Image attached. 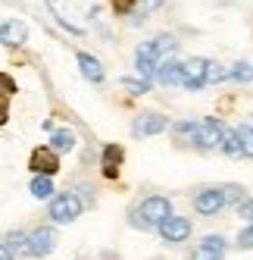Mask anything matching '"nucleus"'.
Returning a JSON list of instances; mask_svg holds the SVG:
<instances>
[{
    "instance_id": "obj_1",
    "label": "nucleus",
    "mask_w": 253,
    "mask_h": 260,
    "mask_svg": "<svg viewBox=\"0 0 253 260\" xmlns=\"http://www.w3.org/2000/svg\"><path fill=\"white\" fill-rule=\"evenodd\" d=\"M175 50H178V41L169 38V35H162V38H153V41H144V44L135 50V69H138V76L150 82V79H153V72H156V66L169 63Z\"/></svg>"
},
{
    "instance_id": "obj_26",
    "label": "nucleus",
    "mask_w": 253,
    "mask_h": 260,
    "mask_svg": "<svg viewBox=\"0 0 253 260\" xmlns=\"http://www.w3.org/2000/svg\"><path fill=\"white\" fill-rule=\"evenodd\" d=\"M222 79H225V69H219V63L209 60V63H206V85H209V82H222Z\"/></svg>"
},
{
    "instance_id": "obj_28",
    "label": "nucleus",
    "mask_w": 253,
    "mask_h": 260,
    "mask_svg": "<svg viewBox=\"0 0 253 260\" xmlns=\"http://www.w3.org/2000/svg\"><path fill=\"white\" fill-rule=\"evenodd\" d=\"M138 7H141V13H153L156 7H162V0H138Z\"/></svg>"
},
{
    "instance_id": "obj_18",
    "label": "nucleus",
    "mask_w": 253,
    "mask_h": 260,
    "mask_svg": "<svg viewBox=\"0 0 253 260\" xmlns=\"http://www.w3.org/2000/svg\"><path fill=\"white\" fill-rule=\"evenodd\" d=\"M31 194L38 198V201H50L53 198V182L47 176H34L31 179Z\"/></svg>"
},
{
    "instance_id": "obj_9",
    "label": "nucleus",
    "mask_w": 253,
    "mask_h": 260,
    "mask_svg": "<svg viewBox=\"0 0 253 260\" xmlns=\"http://www.w3.org/2000/svg\"><path fill=\"white\" fill-rule=\"evenodd\" d=\"M169 128V116H159V113H141L135 122H132V135L135 138H150V135H159Z\"/></svg>"
},
{
    "instance_id": "obj_23",
    "label": "nucleus",
    "mask_w": 253,
    "mask_h": 260,
    "mask_svg": "<svg viewBox=\"0 0 253 260\" xmlns=\"http://www.w3.org/2000/svg\"><path fill=\"white\" fill-rule=\"evenodd\" d=\"M16 91H19L16 79H13V76H7V72H0V98H13Z\"/></svg>"
},
{
    "instance_id": "obj_17",
    "label": "nucleus",
    "mask_w": 253,
    "mask_h": 260,
    "mask_svg": "<svg viewBox=\"0 0 253 260\" xmlns=\"http://www.w3.org/2000/svg\"><path fill=\"white\" fill-rule=\"evenodd\" d=\"M122 147L119 144H106L103 147V176L106 179H116L119 176V163H122Z\"/></svg>"
},
{
    "instance_id": "obj_13",
    "label": "nucleus",
    "mask_w": 253,
    "mask_h": 260,
    "mask_svg": "<svg viewBox=\"0 0 253 260\" xmlns=\"http://www.w3.org/2000/svg\"><path fill=\"white\" fill-rule=\"evenodd\" d=\"M75 144H78V138H75V132L72 128H57V132H50V151L53 154H69V151H75Z\"/></svg>"
},
{
    "instance_id": "obj_19",
    "label": "nucleus",
    "mask_w": 253,
    "mask_h": 260,
    "mask_svg": "<svg viewBox=\"0 0 253 260\" xmlns=\"http://www.w3.org/2000/svg\"><path fill=\"white\" fill-rule=\"evenodd\" d=\"M219 151H225L228 157H241V141H238V132H234V128H225V132H222Z\"/></svg>"
},
{
    "instance_id": "obj_22",
    "label": "nucleus",
    "mask_w": 253,
    "mask_h": 260,
    "mask_svg": "<svg viewBox=\"0 0 253 260\" xmlns=\"http://www.w3.org/2000/svg\"><path fill=\"white\" fill-rule=\"evenodd\" d=\"M228 76H231L234 82H250V79H253V66L241 60V63H234V66L228 69Z\"/></svg>"
},
{
    "instance_id": "obj_11",
    "label": "nucleus",
    "mask_w": 253,
    "mask_h": 260,
    "mask_svg": "<svg viewBox=\"0 0 253 260\" xmlns=\"http://www.w3.org/2000/svg\"><path fill=\"white\" fill-rule=\"evenodd\" d=\"M191 260H225V238L222 235H206L194 245Z\"/></svg>"
},
{
    "instance_id": "obj_7",
    "label": "nucleus",
    "mask_w": 253,
    "mask_h": 260,
    "mask_svg": "<svg viewBox=\"0 0 253 260\" xmlns=\"http://www.w3.org/2000/svg\"><path fill=\"white\" fill-rule=\"evenodd\" d=\"M206 63L209 60H203V57H191L188 63H182V88H188V91H200L203 85H206Z\"/></svg>"
},
{
    "instance_id": "obj_24",
    "label": "nucleus",
    "mask_w": 253,
    "mask_h": 260,
    "mask_svg": "<svg viewBox=\"0 0 253 260\" xmlns=\"http://www.w3.org/2000/svg\"><path fill=\"white\" fill-rule=\"evenodd\" d=\"M238 216H241V219H247V226H253V198L238 201Z\"/></svg>"
},
{
    "instance_id": "obj_12",
    "label": "nucleus",
    "mask_w": 253,
    "mask_h": 260,
    "mask_svg": "<svg viewBox=\"0 0 253 260\" xmlns=\"http://www.w3.org/2000/svg\"><path fill=\"white\" fill-rule=\"evenodd\" d=\"M28 41V25L19 19H0V44L7 47H22Z\"/></svg>"
},
{
    "instance_id": "obj_29",
    "label": "nucleus",
    "mask_w": 253,
    "mask_h": 260,
    "mask_svg": "<svg viewBox=\"0 0 253 260\" xmlns=\"http://www.w3.org/2000/svg\"><path fill=\"white\" fill-rule=\"evenodd\" d=\"M0 260H13V254H10V251H7L4 245H0Z\"/></svg>"
},
{
    "instance_id": "obj_14",
    "label": "nucleus",
    "mask_w": 253,
    "mask_h": 260,
    "mask_svg": "<svg viewBox=\"0 0 253 260\" xmlns=\"http://www.w3.org/2000/svg\"><path fill=\"white\" fill-rule=\"evenodd\" d=\"M78 69H81V76L88 79V82H94V85H100L103 82V76H106V72H103V66H100V60L97 57H91V53H78Z\"/></svg>"
},
{
    "instance_id": "obj_27",
    "label": "nucleus",
    "mask_w": 253,
    "mask_h": 260,
    "mask_svg": "<svg viewBox=\"0 0 253 260\" xmlns=\"http://www.w3.org/2000/svg\"><path fill=\"white\" fill-rule=\"evenodd\" d=\"M10 119V98H0V125H7Z\"/></svg>"
},
{
    "instance_id": "obj_3",
    "label": "nucleus",
    "mask_w": 253,
    "mask_h": 260,
    "mask_svg": "<svg viewBox=\"0 0 253 260\" xmlns=\"http://www.w3.org/2000/svg\"><path fill=\"white\" fill-rule=\"evenodd\" d=\"M85 210V204L75 191H63L57 198H50V207H47V216L53 222H60V226H66V222H75Z\"/></svg>"
},
{
    "instance_id": "obj_6",
    "label": "nucleus",
    "mask_w": 253,
    "mask_h": 260,
    "mask_svg": "<svg viewBox=\"0 0 253 260\" xmlns=\"http://www.w3.org/2000/svg\"><path fill=\"white\" fill-rule=\"evenodd\" d=\"M57 229L53 226H38L28 232V257H47L53 248H57Z\"/></svg>"
},
{
    "instance_id": "obj_5",
    "label": "nucleus",
    "mask_w": 253,
    "mask_h": 260,
    "mask_svg": "<svg viewBox=\"0 0 253 260\" xmlns=\"http://www.w3.org/2000/svg\"><path fill=\"white\" fill-rule=\"evenodd\" d=\"M156 232H159V238L166 241V245H182V241H188L191 238V219L188 216H166L156 226Z\"/></svg>"
},
{
    "instance_id": "obj_2",
    "label": "nucleus",
    "mask_w": 253,
    "mask_h": 260,
    "mask_svg": "<svg viewBox=\"0 0 253 260\" xmlns=\"http://www.w3.org/2000/svg\"><path fill=\"white\" fill-rule=\"evenodd\" d=\"M132 216H135L132 219L135 226H141V229H156L166 216H172V201L166 194H150V198L141 201V207Z\"/></svg>"
},
{
    "instance_id": "obj_20",
    "label": "nucleus",
    "mask_w": 253,
    "mask_h": 260,
    "mask_svg": "<svg viewBox=\"0 0 253 260\" xmlns=\"http://www.w3.org/2000/svg\"><path fill=\"white\" fill-rule=\"evenodd\" d=\"M234 132H238V141H241V157H253V125H241Z\"/></svg>"
},
{
    "instance_id": "obj_21",
    "label": "nucleus",
    "mask_w": 253,
    "mask_h": 260,
    "mask_svg": "<svg viewBox=\"0 0 253 260\" xmlns=\"http://www.w3.org/2000/svg\"><path fill=\"white\" fill-rule=\"evenodd\" d=\"M122 88L129 91V94L141 98V94H147V91H150V82L147 79H122Z\"/></svg>"
},
{
    "instance_id": "obj_8",
    "label": "nucleus",
    "mask_w": 253,
    "mask_h": 260,
    "mask_svg": "<svg viewBox=\"0 0 253 260\" xmlns=\"http://www.w3.org/2000/svg\"><path fill=\"white\" fill-rule=\"evenodd\" d=\"M28 170L34 173V176H57V170H60V154H53L50 147H34L31 151V157H28Z\"/></svg>"
},
{
    "instance_id": "obj_4",
    "label": "nucleus",
    "mask_w": 253,
    "mask_h": 260,
    "mask_svg": "<svg viewBox=\"0 0 253 260\" xmlns=\"http://www.w3.org/2000/svg\"><path fill=\"white\" fill-rule=\"evenodd\" d=\"M222 132H225V125H222L219 119L203 116V119H197V122H194L191 141H194L197 147H203V151H213V147H219V144H222Z\"/></svg>"
},
{
    "instance_id": "obj_15",
    "label": "nucleus",
    "mask_w": 253,
    "mask_h": 260,
    "mask_svg": "<svg viewBox=\"0 0 253 260\" xmlns=\"http://www.w3.org/2000/svg\"><path fill=\"white\" fill-rule=\"evenodd\" d=\"M0 245L13 254V260H16V257H25V254H28V232L13 229V232H7V238L0 241Z\"/></svg>"
},
{
    "instance_id": "obj_16",
    "label": "nucleus",
    "mask_w": 253,
    "mask_h": 260,
    "mask_svg": "<svg viewBox=\"0 0 253 260\" xmlns=\"http://www.w3.org/2000/svg\"><path fill=\"white\" fill-rule=\"evenodd\" d=\"M153 82H159V85H178V82H182V63H178V60H169V63L156 66Z\"/></svg>"
},
{
    "instance_id": "obj_10",
    "label": "nucleus",
    "mask_w": 253,
    "mask_h": 260,
    "mask_svg": "<svg viewBox=\"0 0 253 260\" xmlns=\"http://www.w3.org/2000/svg\"><path fill=\"white\" fill-rule=\"evenodd\" d=\"M225 188H203L200 194L194 198V210L200 216H216L222 207H225Z\"/></svg>"
},
{
    "instance_id": "obj_25",
    "label": "nucleus",
    "mask_w": 253,
    "mask_h": 260,
    "mask_svg": "<svg viewBox=\"0 0 253 260\" xmlns=\"http://www.w3.org/2000/svg\"><path fill=\"white\" fill-rule=\"evenodd\" d=\"M238 248L241 251H253V226H244L238 232Z\"/></svg>"
}]
</instances>
